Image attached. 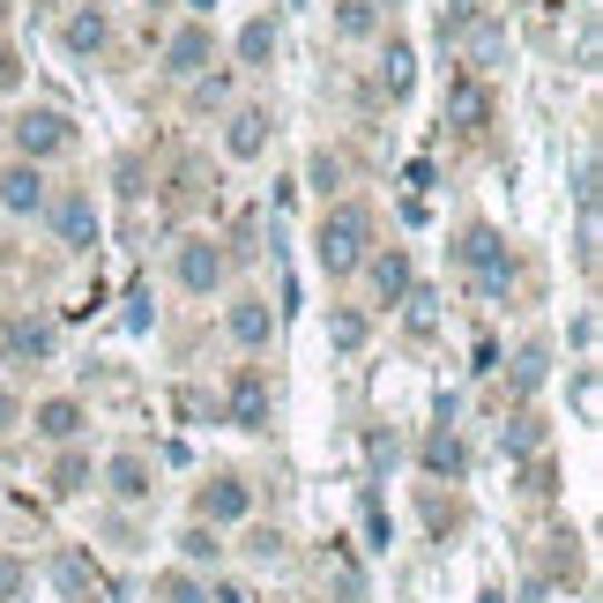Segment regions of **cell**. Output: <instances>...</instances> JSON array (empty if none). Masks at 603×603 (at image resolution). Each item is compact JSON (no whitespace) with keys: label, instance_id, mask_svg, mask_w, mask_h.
<instances>
[{"label":"cell","instance_id":"cell-1","mask_svg":"<svg viewBox=\"0 0 603 603\" xmlns=\"http://www.w3.org/2000/svg\"><path fill=\"white\" fill-rule=\"evenodd\" d=\"M365 239H373L365 209H358V201H335V209L321 217V239H313V253H321L328 277H351L358 261H365Z\"/></svg>","mask_w":603,"mask_h":603},{"label":"cell","instance_id":"cell-2","mask_svg":"<svg viewBox=\"0 0 603 603\" xmlns=\"http://www.w3.org/2000/svg\"><path fill=\"white\" fill-rule=\"evenodd\" d=\"M462 261H470V269H478V283L484 291H506V283H514V261H506V247H500V231H462Z\"/></svg>","mask_w":603,"mask_h":603},{"label":"cell","instance_id":"cell-3","mask_svg":"<svg viewBox=\"0 0 603 603\" xmlns=\"http://www.w3.org/2000/svg\"><path fill=\"white\" fill-rule=\"evenodd\" d=\"M8 134H16L23 164H38V157H60V150H68V120H60V112H23V120L8 127Z\"/></svg>","mask_w":603,"mask_h":603},{"label":"cell","instance_id":"cell-4","mask_svg":"<svg viewBox=\"0 0 603 603\" xmlns=\"http://www.w3.org/2000/svg\"><path fill=\"white\" fill-rule=\"evenodd\" d=\"M52 581H60L76 603H112V581H104L82 552H60V559H52Z\"/></svg>","mask_w":603,"mask_h":603},{"label":"cell","instance_id":"cell-5","mask_svg":"<svg viewBox=\"0 0 603 603\" xmlns=\"http://www.w3.org/2000/svg\"><path fill=\"white\" fill-rule=\"evenodd\" d=\"M194 514H201L209 529H217V522H247V514H253V492H247V484H231V478H217V484H201Z\"/></svg>","mask_w":603,"mask_h":603},{"label":"cell","instance_id":"cell-6","mask_svg":"<svg viewBox=\"0 0 603 603\" xmlns=\"http://www.w3.org/2000/svg\"><path fill=\"white\" fill-rule=\"evenodd\" d=\"M231 425H239V432H261V425H269V380L253 373V365L231 380Z\"/></svg>","mask_w":603,"mask_h":603},{"label":"cell","instance_id":"cell-7","mask_svg":"<svg viewBox=\"0 0 603 603\" xmlns=\"http://www.w3.org/2000/svg\"><path fill=\"white\" fill-rule=\"evenodd\" d=\"M179 283H187V291H217V283H224V253L209 247V239H187V247H179Z\"/></svg>","mask_w":603,"mask_h":603},{"label":"cell","instance_id":"cell-8","mask_svg":"<svg viewBox=\"0 0 603 603\" xmlns=\"http://www.w3.org/2000/svg\"><path fill=\"white\" fill-rule=\"evenodd\" d=\"M0 209H16V217L46 209V172H38V164H8V172H0Z\"/></svg>","mask_w":603,"mask_h":603},{"label":"cell","instance_id":"cell-9","mask_svg":"<svg viewBox=\"0 0 603 603\" xmlns=\"http://www.w3.org/2000/svg\"><path fill=\"white\" fill-rule=\"evenodd\" d=\"M52 224H60L68 247H98V209H90V194H60L52 201Z\"/></svg>","mask_w":603,"mask_h":603},{"label":"cell","instance_id":"cell-10","mask_svg":"<svg viewBox=\"0 0 603 603\" xmlns=\"http://www.w3.org/2000/svg\"><path fill=\"white\" fill-rule=\"evenodd\" d=\"M201 60H209V23H187L172 46H164V68H172V76H201Z\"/></svg>","mask_w":603,"mask_h":603},{"label":"cell","instance_id":"cell-11","mask_svg":"<svg viewBox=\"0 0 603 603\" xmlns=\"http://www.w3.org/2000/svg\"><path fill=\"white\" fill-rule=\"evenodd\" d=\"M269 328H277V313H269L261 299H239V305H231V335H239L247 351H261V343H269Z\"/></svg>","mask_w":603,"mask_h":603},{"label":"cell","instance_id":"cell-12","mask_svg":"<svg viewBox=\"0 0 603 603\" xmlns=\"http://www.w3.org/2000/svg\"><path fill=\"white\" fill-rule=\"evenodd\" d=\"M224 150L231 157H261V150H269V112H239L231 134H224Z\"/></svg>","mask_w":603,"mask_h":603},{"label":"cell","instance_id":"cell-13","mask_svg":"<svg viewBox=\"0 0 603 603\" xmlns=\"http://www.w3.org/2000/svg\"><path fill=\"white\" fill-rule=\"evenodd\" d=\"M104 478H112L120 500H150V462H142V454H112V470H104Z\"/></svg>","mask_w":603,"mask_h":603},{"label":"cell","instance_id":"cell-14","mask_svg":"<svg viewBox=\"0 0 603 603\" xmlns=\"http://www.w3.org/2000/svg\"><path fill=\"white\" fill-rule=\"evenodd\" d=\"M52 343H60L52 321H8V351L16 358H52Z\"/></svg>","mask_w":603,"mask_h":603},{"label":"cell","instance_id":"cell-15","mask_svg":"<svg viewBox=\"0 0 603 603\" xmlns=\"http://www.w3.org/2000/svg\"><path fill=\"white\" fill-rule=\"evenodd\" d=\"M38 432H46V440H76L82 432V402H46V410H38Z\"/></svg>","mask_w":603,"mask_h":603},{"label":"cell","instance_id":"cell-16","mask_svg":"<svg viewBox=\"0 0 603 603\" xmlns=\"http://www.w3.org/2000/svg\"><path fill=\"white\" fill-rule=\"evenodd\" d=\"M373 291L380 299H410V261L402 253H380L373 261Z\"/></svg>","mask_w":603,"mask_h":603},{"label":"cell","instance_id":"cell-17","mask_svg":"<svg viewBox=\"0 0 603 603\" xmlns=\"http://www.w3.org/2000/svg\"><path fill=\"white\" fill-rule=\"evenodd\" d=\"M425 470H440V478H462V440H454V432H432V440H425Z\"/></svg>","mask_w":603,"mask_h":603},{"label":"cell","instance_id":"cell-18","mask_svg":"<svg viewBox=\"0 0 603 603\" xmlns=\"http://www.w3.org/2000/svg\"><path fill=\"white\" fill-rule=\"evenodd\" d=\"M269 52H277V30H269V23H247V30H239V60H247V68H261Z\"/></svg>","mask_w":603,"mask_h":603},{"label":"cell","instance_id":"cell-19","mask_svg":"<svg viewBox=\"0 0 603 603\" xmlns=\"http://www.w3.org/2000/svg\"><path fill=\"white\" fill-rule=\"evenodd\" d=\"M68 46H76V52H98L104 46V16H98V8H82L76 23H68Z\"/></svg>","mask_w":603,"mask_h":603},{"label":"cell","instance_id":"cell-20","mask_svg":"<svg viewBox=\"0 0 603 603\" xmlns=\"http://www.w3.org/2000/svg\"><path fill=\"white\" fill-rule=\"evenodd\" d=\"M448 112H454V120H462V127H478V120H484V90H478V82H454Z\"/></svg>","mask_w":603,"mask_h":603},{"label":"cell","instance_id":"cell-21","mask_svg":"<svg viewBox=\"0 0 603 603\" xmlns=\"http://www.w3.org/2000/svg\"><path fill=\"white\" fill-rule=\"evenodd\" d=\"M328 343H335V351H358V343H365V321H358V313H335V321H328Z\"/></svg>","mask_w":603,"mask_h":603},{"label":"cell","instance_id":"cell-22","mask_svg":"<svg viewBox=\"0 0 603 603\" xmlns=\"http://www.w3.org/2000/svg\"><path fill=\"white\" fill-rule=\"evenodd\" d=\"M23 589H30V566H23V559H8V552H0V603H16Z\"/></svg>","mask_w":603,"mask_h":603},{"label":"cell","instance_id":"cell-23","mask_svg":"<svg viewBox=\"0 0 603 603\" xmlns=\"http://www.w3.org/2000/svg\"><path fill=\"white\" fill-rule=\"evenodd\" d=\"M179 552H187V559H217L224 544H217V529H209V522H194L187 536H179Z\"/></svg>","mask_w":603,"mask_h":603},{"label":"cell","instance_id":"cell-24","mask_svg":"<svg viewBox=\"0 0 603 603\" xmlns=\"http://www.w3.org/2000/svg\"><path fill=\"white\" fill-rule=\"evenodd\" d=\"M388 90H410V46H388Z\"/></svg>","mask_w":603,"mask_h":603},{"label":"cell","instance_id":"cell-25","mask_svg":"<svg viewBox=\"0 0 603 603\" xmlns=\"http://www.w3.org/2000/svg\"><path fill=\"white\" fill-rule=\"evenodd\" d=\"M82 484H90V462L68 454V462H60V492H82Z\"/></svg>","mask_w":603,"mask_h":603},{"label":"cell","instance_id":"cell-26","mask_svg":"<svg viewBox=\"0 0 603 603\" xmlns=\"http://www.w3.org/2000/svg\"><path fill=\"white\" fill-rule=\"evenodd\" d=\"M343 30H351V38H358V30H373V8H365V0H343Z\"/></svg>","mask_w":603,"mask_h":603},{"label":"cell","instance_id":"cell-27","mask_svg":"<svg viewBox=\"0 0 603 603\" xmlns=\"http://www.w3.org/2000/svg\"><path fill=\"white\" fill-rule=\"evenodd\" d=\"M574 402H581V418H596V373L574 380Z\"/></svg>","mask_w":603,"mask_h":603},{"label":"cell","instance_id":"cell-28","mask_svg":"<svg viewBox=\"0 0 603 603\" xmlns=\"http://www.w3.org/2000/svg\"><path fill=\"white\" fill-rule=\"evenodd\" d=\"M16 418H23V402H16V395H8V388H0V432L16 425Z\"/></svg>","mask_w":603,"mask_h":603},{"label":"cell","instance_id":"cell-29","mask_svg":"<svg viewBox=\"0 0 603 603\" xmlns=\"http://www.w3.org/2000/svg\"><path fill=\"white\" fill-rule=\"evenodd\" d=\"M16 76H23V68H16V52H0V90H16Z\"/></svg>","mask_w":603,"mask_h":603}]
</instances>
